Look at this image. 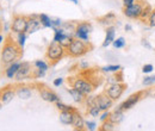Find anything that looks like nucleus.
I'll use <instances>...</instances> for the list:
<instances>
[{
    "label": "nucleus",
    "instance_id": "44",
    "mask_svg": "<svg viewBox=\"0 0 155 131\" xmlns=\"http://www.w3.org/2000/svg\"><path fill=\"white\" fill-rule=\"evenodd\" d=\"M71 1H73L74 4H78V0H71Z\"/></svg>",
    "mask_w": 155,
    "mask_h": 131
},
{
    "label": "nucleus",
    "instance_id": "46",
    "mask_svg": "<svg viewBox=\"0 0 155 131\" xmlns=\"http://www.w3.org/2000/svg\"><path fill=\"white\" fill-rule=\"evenodd\" d=\"M1 104H2V103H1V101H0V109H1Z\"/></svg>",
    "mask_w": 155,
    "mask_h": 131
},
{
    "label": "nucleus",
    "instance_id": "34",
    "mask_svg": "<svg viewBox=\"0 0 155 131\" xmlns=\"http://www.w3.org/2000/svg\"><path fill=\"white\" fill-rule=\"evenodd\" d=\"M85 126H86L87 130H90V131L97 130V124H96L94 122H92V120H87V122H85Z\"/></svg>",
    "mask_w": 155,
    "mask_h": 131
},
{
    "label": "nucleus",
    "instance_id": "38",
    "mask_svg": "<svg viewBox=\"0 0 155 131\" xmlns=\"http://www.w3.org/2000/svg\"><path fill=\"white\" fill-rule=\"evenodd\" d=\"M62 82H63V79H62V77H58V79H55V80H54V82H53V84H54V86H55V87H58V86H61V85H62Z\"/></svg>",
    "mask_w": 155,
    "mask_h": 131
},
{
    "label": "nucleus",
    "instance_id": "24",
    "mask_svg": "<svg viewBox=\"0 0 155 131\" xmlns=\"http://www.w3.org/2000/svg\"><path fill=\"white\" fill-rule=\"evenodd\" d=\"M39 21H41V24H42V26H44V28H53V21H51V18L50 17H48L47 15H39Z\"/></svg>",
    "mask_w": 155,
    "mask_h": 131
},
{
    "label": "nucleus",
    "instance_id": "19",
    "mask_svg": "<svg viewBox=\"0 0 155 131\" xmlns=\"http://www.w3.org/2000/svg\"><path fill=\"white\" fill-rule=\"evenodd\" d=\"M68 93L71 94V97L73 98V100L75 101V103H84L85 101V94L81 93L80 91H78L77 88H74V87H72V88H68Z\"/></svg>",
    "mask_w": 155,
    "mask_h": 131
},
{
    "label": "nucleus",
    "instance_id": "9",
    "mask_svg": "<svg viewBox=\"0 0 155 131\" xmlns=\"http://www.w3.org/2000/svg\"><path fill=\"white\" fill-rule=\"evenodd\" d=\"M96 105L101 111H107V110H110L112 107L114 100L105 92H103V93L98 94L97 97H96Z\"/></svg>",
    "mask_w": 155,
    "mask_h": 131
},
{
    "label": "nucleus",
    "instance_id": "11",
    "mask_svg": "<svg viewBox=\"0 0 155 131\" xmlns=\"http://www.w3.org/2000/svg\"><path fill=\"white\" fill-rule=\"evenodd\" d=\"M32 70L34 69H32V66H31L30 62H21L19 69L17 70L15 77H16L17 81H21V80L29 77L30 75H32Z\"/></svg>",
    "mask_w": 155,
    "mask_h": 131
},
{
    "label": "nucleus",
    "instance_id": "18",
    "mask_svg": "<svg viewBox=\"0 0 155 131\" xmlns=\"http://www.w3.org/2000/svg\"><path fill=\"white\" fill-rule=\"evenodd\" d=\"M60 122L64 125H72L73 122V112L72 111H61L60 113Z\"/></svg>",
    "mask_w": 155,
    "mask_h": 131
},
{
    "label": "nucleus",
    "instance_id": "32",
    "mask_svg": "<svg viewBox=\"0 0 155 131\" xmlns=\"http://www.w3.org/2000/svg\"><path fill=\"white\" fill-rule=\"evenodd\" d=\"M142 84L144 86H152L153 84H155V76H146L142 81Z\"/></svg>",
    "mask_w": 155,
    "mask_h": 131
},
{
    "label": "nucleus",
    "instance_id": "27",
    "mask_svg": "<svg viewBox=\"0 0 155 131\" xmlns=\"http://www.w3.org/2000/svg\"><path fill=\"white\" fill-rule=\"evenodd\" d=\"M100 109L98 107L97 105H93V106H90L88 107V110H87V112L90 116H92V117H99V114H100Z\"/></svg>",
    "mask_w": 155,
    "mask_h": 131
},
{
    "label": "nucleus",
    "instance_id": "13",
    "mask_svg": "<svg viewBox=\"0 0 155 131\" xmlns=\"http://www.w3.org/2000/svg\"><path fill=\"white\" fill-rule=\"evenodd\" d=\"M38 91H39L41 98H42L44 101H48V103H56V101L60 100L58 94L54 93V92L50 91V90H48V88L44 87V86H39Z\"/></svg>",
    "mask_w": 155,
    "mask_h": 131
},
{
    "label": "nucleus",
    "instance_id": "31",
    "mask_svg": "<svg viewBox=\"0 0 155 131\" xmlns=\"http://www.w3.org/2000/svg\"><path fill=\"white\" fill-rule=\"evenodd\" d=\"M44 75H45V70H43V69L36 68V69H34V70H32V77H35V79L43 77Z\"/></svg>",
    "mask_w": 155,
    "mask_h": 131
},
{
    "label": "nucleus",
    "instance_id": "35",
    "mask_svg": "<svg viewBox=\"0 0 155 131\" xmlns=\"http://www.w3.org/2000/svg\"><path fill=\"white\" fill-rule=\"evenodd\" d=\"M153 69H154L153 64L148 63V64H144V66H143V68H142V72H143L144 74H149V73H152V72H153Z\"/></svg>",
    "mask_w": 155,
    "mask_h": 131
},
{
    "label": "nucleus",
    "instance_id": "17",
    "mask_svg": "<svg viewBox=\"0 0 155 131\" xmlns=\"http://www.w3.org/2000/svg\"><path fill=\"white\" fill-rule=\"evenodd\" d=\"M31 94H32V91L28 86H19V87L16 88V95L20 99H23V100L29 99L31 97Z\"/></svg>",
    "mask_w": 155,
    "mask_h": 131
},
{
    "label": "nucleus",
    "instance_id": "36",
    "mask_svg": "<svg viewBox=\"0 0 155 131\" xmlns=\"http://www.w3.org/2000/svg\"><path fill=\"white\" fill-rule=\"evenodd\" d=\"M85 103L87 104L88 107L96 105V97H87V98H85Z\"/></svg>",
    "mask_w": 155,
    "mask_h": 131
},
{
    "label": "nucleus",
    "instance_id": "12",
    "mask_svg": "<svg viewBox=\"0 0 155 131\" xmlns=\"http://www.w3.org/2000/svg\"><path fill=\"white\" fill-rule=\"evenodd\" d=\"M41 26H42V24H41V21H39L38 16H35V15L29 16V17H28L26 31H25V32H26V34H29V35H31V34H34V32L38 31L39 29H41Z\"/></svg>",
    "mask_w": 155,
    "mask_h": 131
},
{
    "label": "nucleus",
    "instance_id": "45",
    "mask_svg": "<svg viewBox=\"0 0 155 131\" xmlns=\"http://www.w3.org/2000/svg\"><path fill=\"white\" fill-rule=\"evenodd\" d=\"M0 31H1V23H0Z\"/></svg>",
    "mask_w": 155,
    "mask_h": 131
},
{
    "label": "nucleus",
    "instance_id": "41",
    "mask_svg": "<svg viewBox=\"0 0 155 131\" xmlns=\"http://www.w3.org/2000/svg\"><path fill=\"white\" fill-rule=\"evenodd\" d=\"M80 67H81L82 69H86V68H88V63H87V62H81V63H80Z\"/></svg>",
    "mask_w": 155,
    "mask_h": 131
},
{
    "label": "nucleus",
    "instance_id": "1",
    "mask_svg": "<svg viewBox=\"0 0 155 131\" xmlns=\"http://www.w3.org/2000/svg\"><path fill=\"white\" fill-rule=\"evenodd\" d=\"M23 49L19 47V44L13 41L11 36H8L7 41H5L2 51H1V63L4 66H10L11 63L16 62L21 56Z\"/></svg>",
    "mask_w": 155,
    "mask_h": 131
},
{
    "label": "nucleus",
    "instance_id": "22",
    "mask_svg": "<svg viewBox=\"0 0 155 131\" xmlns=\"http://www.w3.org/2000/svg\"><path fill=\"white\" fill-rule=\"evenodd\" d=\"M152 6L149 5V4H144V6H143V10H142V13H141V16H140V20H142V21H146V20H148L149 18V15H150V12H152Z\"/></svg>",
    "mask_w": 155,
    "mask_h": 131
},
{
    "label": "nucleus",
    "instance_id": "47",
    "mask_svg": "<svg viewBox=\"0 0 155 131\" xmlns=\"http://www.w3.org/2000/svg\"><path fill=\"white\" fill-rule=\"evenodd\" d=\"M154 97H155V90H154Z\"/></svg>",
    "mask_w": 155,
    "mask_h": 131
},
{
    "label": "nucleus",
    "instance_id": "15",
    "mask_svg": "<svg viewBox=\"0 0 155 131\" xmlns=\"http://www.w3.org/2000/svg\"><path fill=\"white\" fill-rule=\"evenodd\" d=\"M16 95V90L11 88V87H7L5 88L4 91L0 92V101L2 104H8Z\"/></svg>",
    "mask_w": 155,
    "mask_h": 131
},
{
    "label": "nucleus",
    "instance_id": "40",
    "mask_svg": "<svg viewBox=\"0 0 155 131\" xmlns=\"http://www.w3.org/2000/svg\"><path fill=\"white\" fill-rule=\"evenodd\" d=\"M136 0H123V5L124 6H129V5H133Z\"/></svg>",
    "mask_w": 155,
    "mask_h": 131
},
{
    "label": "nucleus",
    "instance_id": "21",
    "mask_svg": "<svg viewBox=\"0 0 155 131\" xmlns=\"http://www.w3.org/2000/svg\"><path fill=\"white\" fill-rule=\"evenodd\" d=\"M19 67H20V62H13V63H11L10 66H7V69L5 70L6 76H7L8 79H13V77L16 76L17 70L19 69Z\"/></svg>",
    "mask_w": 155,
    "mask_h": 131
},
{
    "label": "nucleus",
    "instance_id": "26",
    "mask_svg": "<svg viewBox=\"0 0 155 131\" xmlns=\"http://www.w3.org/2000/svg\"><path fill=\"white\" fill-rule=\"evenodd\" d=\"M101 69V72H104V73H112V72H119L120 69H122V67L120 66H106V67H103V68H100Z\"/></svg>",
    "mask_w": 155,
    "mask_h": 131
},
{
    "label": "nucleus",
    "instance_id": "16",
    "mask_svg": "<svg viewBox=\"0 0 155 131\" xmlns=\"http://www.w3.org/2000/svg\"><path fill=\"white\" fill-rule=\"evenodd\" d=\"M115 34H116V29L115 26H107L106 28V36L103 43V48H107L110 44H112V42L115 41Z\"/></svg>",
    "mask_w": 155,
    "mask_h": 131
},
{
    "label": "nucleus",
    "instance_id": "3",
    "mask_svg": "<svg viewBox=\"0 0 155 131\" xmlns=\"http://www.w3.org/2000/svg\"><path fill=\"white\" fill-rule=\"evenodd\" d=\"M92 49V45L90 42L79 39V38H73L71 44L67 47V55L71 57H81L85 54H87Z\"/></svg>",
    "mask_w": 155,
    "mask_h": 131
},
{
    "label": "nucleus",
    "instance_id": "43",
    "mask_svg": "<svg viewBox=\"0 0 155 131\" xmlns=\"http://www.w3.org/2000/svg\"><path fill=\"white\" fill-rule=\"evenodd\" d=\"M4 41V37H2V35H0V43Z\"/></svg>",
    "mask_w": 155,
    "mask_h": 131
},
{
    "label": "nucleus",
    "instance_id": "5",
    "mask_svg": "<svg viewBox=\"0 0 155 131\" xmlns=\"http://www.w3.org/2000/svg\"><path fill=\"white\" fill-rule=\"evenodd\" d=\"M144 4H146V1H143V0H136L133 5H129V6H124L123 7V15L127 18L140 19V16L142 13V10H143Z\"/></svg>",
    "mask_w": 155,
    "mask_h": 131
},
{
    "label": "nucleus",
    "instance_id": "6",
    "mask_svg": "<svg viewBox=\"0 0 155 131\" xmlns=\"http://www.w3.org/2000/svg\"><path fill=\"white\" fill-rule=\"evenodd\" d=\"M92 25L87 21H84V23H79L75 26V31H74V38H79V39H82V41H86L88 42L90 39V34L92 31Z\"/></svg>",
    "mask_w": 155,
    "mask_h": 131
},
{
    "label": "nucleus",
    "instance_id": "42",
    "mask_svg": "<svg viewBox=\"0 0 155 131\" xmlns=\"http://www.w3.org/2000/svg\"><path fill=\"white\" fill-rule=\"evenodd\" d=\"M124 29H125V31H131V25H129V24H127Z\"/></svg>",
    "mask_w": 155,
    "mask_h": 131
},
{
    "label": "nucleus",
    "instance_id": "28",
    "mask_svg": "<svg viewBox=\"0 0 155 131\" xmlns=\"http://www.w3.org/2000/svg\"><path fill=\"white\" fill-rule=\"evenodd\" d=\"M112 44H114V47H115L116 49L124 48V47H125V39L123 37H118L117 39H115V41L112 42Z\"/></svg>",
    "mask_w": 155,
    "mask_h": 131
},
{
    "label": "nucleus",
    "instance_id": "30",
    "mask_svg": "<svg viewBox=\"0 0 155 131\" xmlns=\"http://www.w3.org/2000/svg\"><path fill=\"white\" fill-rule=\"evenodd\" d=\"M18 35V41H17V43L19 44V47L23 49L24 48V44H25V39H26V32H19V34H17Z\"/></svg>",
    "mask_w": 155,
    "mask_h": 131
},
{
    "label": "nucleus",
    "instance_id": "25",
    "mask_svg": "<svg viewBox=\"0 0 155 131\" xmlns=\"http://www.w3.org/2000/svg\"><path fill=\"white\" fill-rule=\"evenodd\" d=\"M56 107H58L60 111H72V112H74L77 109L75 107H73V106H68V105H64V104H62L60 100L56 101Z\"/></svg>",
    "mask_w": 155,
    "mask_h": 131
},
{
    "label": "nucleus",
    "instance_id": "29",
    "mask_svg": "<svg viewBox=\"0 0 155 131\" xmlns=\"http://www.w3.org/2000/svg\"><path fill=\"white\" fill-rule=\"evenodd\" d=\"M35 67L36 68H39V69H43V70H48V68H49V64L47 63V62H44V61H42V60H37V61H35Z\"/></svg>",
    "mask_w": 155,
    "mask_h": 131
},
{
    "label": "nucleus",
    "instance_id": "8",
    "mask_svg": "<svg viewBox=\"0 0 155 131\" xmlns=\"http://www.w3.org/2000/svg\"><path fill=\"white\" fill-rule=\"evenodd\" d=\"M26 25H28V17L25 16H20L16 15L12 19V24H11V30L15 34H19V32H25L26 31Z\"/></svg>",
    "mask_w": 155,
    "mask_h": 131
},
{
    "label": "nucleus",
    "instance_id": "39",
    "mask_svg": "<svg viewBox=\"0 0 155 131\" xmlns=\"http://www.w3.org/2000/svg\"><path fill=\"white\" fill-rule=\"evenodd\" d=\"M51 21H53V29L56 28V26H61L62 25V21L60 19H51Z\"/></svg>",
    "mask_w": 155,
    "mask_h": 131
},
{
    "label": "nucleus",
    "instance_id": "23",
    "mask_svg": "<svg viewBox=\"0 0 155 131\" xmlns=\"http://www.w3.org/2000/svg\"><path fill=\"white\" fill-rule=\"evenodd\" d=\"M99 130L100 131H114V130H116V124L112 123L110 119H106V120L103 122V124H101V126L99 128Z\"/></svg>",
    "mask_w": 155,
    "mask_h": 131
},
{
    "label": "nucleus",
    "instance_id": "14",
    "mask_svg": "<svg viewBox=\"0 0 155 131\" xmlns=\"http://www.w3.org/2000/svg\"><path fill=\"white\" fill-rule=\"evenodd\" d=\"M72 126L75 129V130H84L86 126H85V120H84V117L81 116V113L79 112L78 110H75L73 112V122H72Z\"/></svg>",
    "mask_w": 155,
    "mask_h": 131
},
{
    "label": "nucleus",
    "instance_id": "7",
    "mask_svg": "<svg viewBox=\"0 0 155 131\" xmlns=\"http://www.w3.org/2000/svg\"><path fill=\"white\" fill-rule=\"evenodd\" d=\"M125 87H127V86H125V84H123V82L111 84V85L106 86V88H105L104 92L115 101V100H118V99L122 97V94H123V92H124Z\"/></svg>",
    "mask_w": 155,
    "mask_h": 131
},
{
    "label": "nucleus",
    "instance_id": "33",
    "mask_svg": "<svg viewBox=\"0 0 155 131\" xmlns=\"http://www.w3.org/2000/svg\"><path fill=\"white\" fill-rule=\"evenodd\" d=\"M147 21H148V24H149L150 28H155V8L152 10V12L149 15V18H148Z\"/></svg>",
    "mask_w": 155,
    "mask_h": 131
},
{
    "label": "nucleus",
    "instance_id": "4",
    "mask_svg": "<svg viewBox=\"0 0 155 131\" xmlns=\"http://www.w3.org/2000/svg\"><path fill=\"white\" fill-rule=\"evenodd\" d=\"M68 82L72 85V87L77 88L78 91H80L85 95H90L96 87L90 79L86 80L84 77H71V79H68Z\"/></svg>",
    "mask_w": 155,
    "mask_h": 131
},
{
    "label": "nucleus",
    "instance_id": "20",
    "mask_svg": "<svg viewBox=\"0 0 155 131\" xmlns=\"http://www.w3.org/2000/svg\"><path fill=\"white\" fill-rule=\"evenodd\" d=\"M124 111H122V110H119V109H117L115 110L114 112L110 113V116H109V119L112 122V123H115L116 125H118L122 120H123V118H124Z\"/></svg>",
    "mask_w": 155,
    "mask_h": 131
},
{
    "label": "nucleus",
    "instance_id": "10",
    "mask_svg": "<svg viewBox=\"0 0 155 131\" xmlns=\"http://www.w3.org/2000/svg\"><path fill=\"white\" fill-rule=\"evenodd\" d=\"M144 94V92H137V93H134L131 94L125 101H123L119 106H118V109L119 110H122V111H127V110H129V109H131V107H134L136 104L142 99V95Z\"/></svg>",
    "mask_w": 155,
    "mask_h": 131
},
{
    "label": "nucleus",
    "instance_id": "37",
    "mask_svg": "<svg viewBox=\"0 0 155 131\" xmlns=\"http://www.w3.org/2000/svg\"><path fill=\"white\" fill-rule=\"evenodd\" d=\"M109 116H110V112H109V111H104V113L100 116V120H101V123H103L104 120L109 119Z\"/></svg>",
    "mask_w": 155,
    "mask_h": 131
},
{
    "label": "nucleus",
    "instance_id": "2",
    "mask_svg": "<svg viewBox=\"0 0 155 131\" xmlns=\"http://www.w3.org/2000/svg\"><path fill=\"white\" fill-rule=\"evenodd\" d=\"M66 54H67V48H64L61 43L53 41L49 44L48 49H47L45 57H47V60H48L50 66H55L56 63H58L64 57Z\"/></svg>",
    "mask_w": 155,
    "mask_h": 131
}]
</instances>
